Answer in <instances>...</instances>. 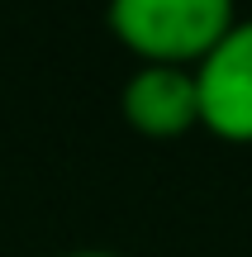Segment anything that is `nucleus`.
Instances as JSON below:
<instances>
[{"label": "nucleus", "instance_id": "1", "mask_svg": "<svg viewBox=\"0 0 252 257\" xmlns=\"http://www.w3.org/2000/svg\"><path fill=\"white\" fill-rule=\"evenodd\" d=\"M114 38L138 62L195 67L233 29V0H110L105 5Z\"/></svg>", "mask_w": 252, "mask_h": 257}, {"label": "nucleus", "instance_id": "4", "mask_svg": "<svg viewBox=\"0 0 252 257\" xmlns=\"http://www.w3.org/2000/svg\"><path fill=\"white\" fill-rule=\"evenodd\" d=\"M67 257H119V252H105V248H81V252H67Z\"/></svg>", "mask_w": 252, "mask_h": 257}, {"label": "nucleus", "instance_id": "3", "mask_svg": "<svg viewBox=\"0 0 252 257\" xmlns=\"http://www.w3.org/2000/svg\"><path fill=\"white\" fill-rule=\"evenodd\" d=\"M119 110L143 138H181L200 124V100H195V76L190 67H152L138 62V72L124 81Z\"/></svg>", "mask_w": 252, "mask_h": 257}, {"label": "nucleus", "instance_id": "2", "mask_svg": "<svg viewBox=\"0 0 252 257\" xmlns=\"http://www.w3.org/2000/svg\"><path fill=\"white\" fill-rule=\"evenodd\" d=\"M200 128L224 143H252V19H233L224 38L190 67Z\"/></svg>", "mask_w": 252, "mask_h": 257}]
</instances>
